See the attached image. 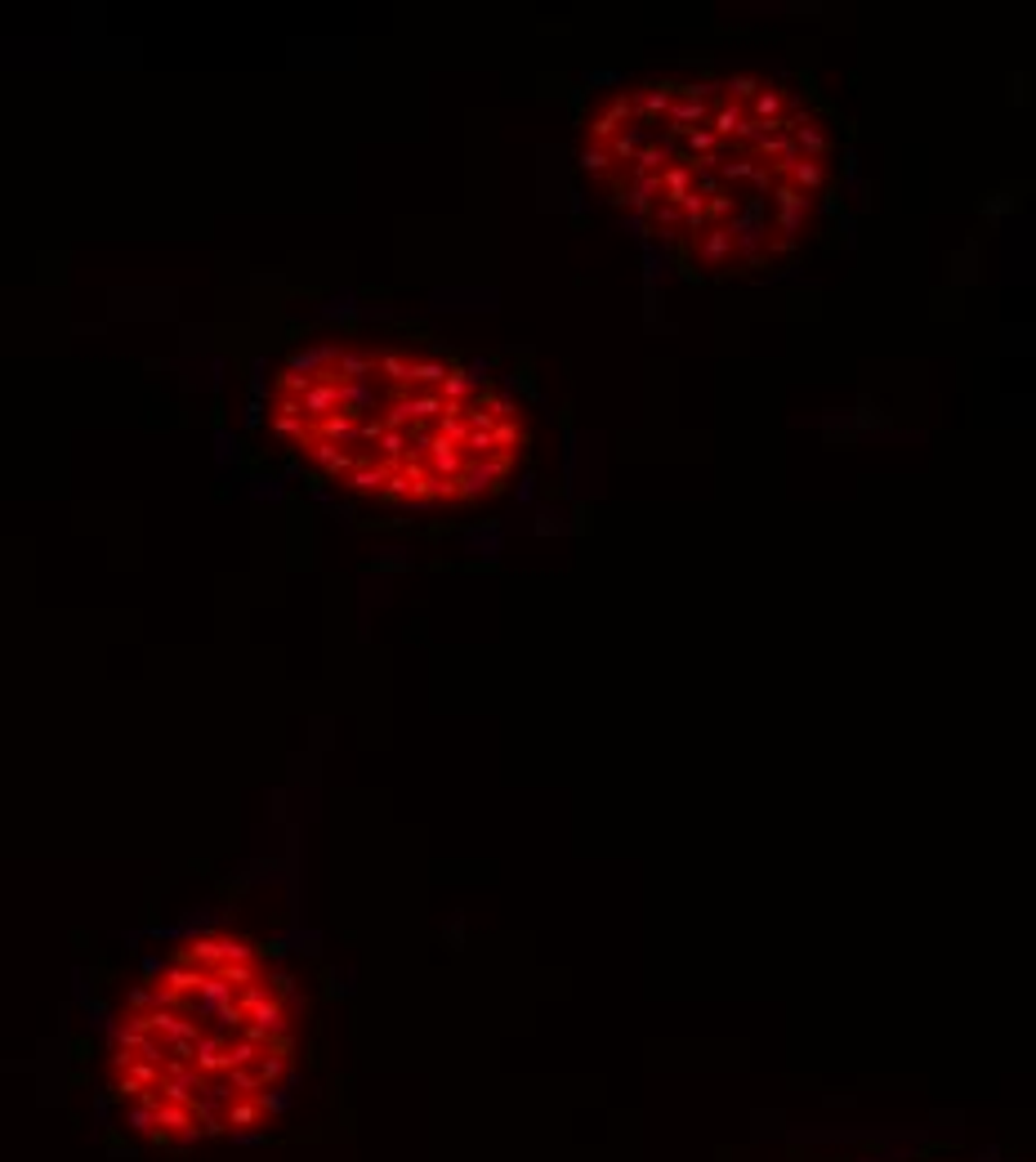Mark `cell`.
Segmentation results:
<instances>
[{
	"mask_svg": "<svg viewBox=\"0 0 1036 1162\" xmlns=\"http://www.w3.org/2000/svg\"><path fill=\"white\" fill-rule=\"evenodd\" d=\"M304 1006L281 966L242 934H192L121 1002L108 1095L152 1145L259 1131L299 1059Z\"/></svg>",
	"mask_w": 1036,
	"mask_h": 1162,
	"instance_id": "3957f363",
	"label": "cell"
},
{
	"mask_svg": "<svg viewBox=\"0 0 1036 1162\" xmlns=\"http://www.w3.org/2000/svg\"><path fill=\"white\" fill-rule=\"evenodd\" d=\"M581 170L692 282L790 268L826 233L844 184V122L795 72L674 68L608 90Z\"/></svg>",
	"mask_w": 1036,
	"mask_h": 1162,
	"instance_id": "6da1fadb",
	"label": "cell"
},
{
	"mask_svg": "<svg viewBox=\"0 0 1036 1162\" xmlns=\"http://www.w3.org/2000/svg\"><path fill=\"white\" fill-rule=\"evenodd\" d=\"M263 416L308 474L385 510H474L531 447L492 363L424 336L308 340L277 363Z\"/></svg>",
	"mask_w": 1036,
	"mask_h": 1162,
	"instance_id": "7a4b0ae2",
	"label": "cell"
}]
</instances>
